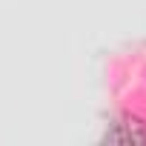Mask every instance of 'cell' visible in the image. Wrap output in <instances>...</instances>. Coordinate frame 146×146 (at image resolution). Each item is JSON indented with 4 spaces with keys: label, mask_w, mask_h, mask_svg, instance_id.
I'll list each match as a JSON object with an SVG mask.
<instances>
[{
    "label": "cell",
    "mask_w": 146,
    "mask_h": 146,
    "mask_svg": "<svg viewBox=\"0 0 146 146\" xmlns=\"http://www.w3.org/2000/svg\"><path fill=\"white\" fill-rule=\"evenodd\" d=\"M106 143H146V129H143V123L140 120H123V123H117L112 132H106V137H103Z\"/></svg>",
    "instance_id": "1"
}]
</instances>
